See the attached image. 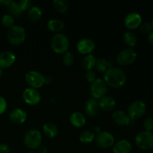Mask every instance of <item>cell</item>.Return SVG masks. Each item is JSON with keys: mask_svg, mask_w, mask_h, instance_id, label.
Wrapping results in <instances>:
<instances>
[{"mask_svg": "<svg viewBox=\"0 0 153 153\" xmlns=\"http://www.w3.org/2000/svg\"><path fill=\"white\" fill-rule=\"evenodd\" d=\"M126 74L122 69L117 67H109L104 73V79L108 86L119 88L123 86L126 82Z\"/></svg>", "mask_w": 153, "mask_h": 153, "instance_id": "1", "label": "cell"}, {"mask_svg": "<svg viewBox=\"0 0 153 153\" xmlns=\"http://www.w3.org/2000/svg\"><path fill=\"white\" fill-rule=\"evenodd\" d=\"M42 134L38 129L31 128L25 133L23 137V143L30 150L38 149L41 146Z\"/></svg>", "mask_w": 153, "mask_h": 153, "instance_id": "2", "label": "cell"}, {"mask_svg": "<svg viewBox=\"0 0 153 153\" xmlns=\"http://www.w3.org/2000/svg\"><path fill=\"white\" fill-rule=\"evenodd\" d=\"M50 46L52 50L56 53L64 54L70 47V40L66 34L61 32L57 33L52 36Z\"/></svg>", "mask_w": 153, "mask_h": 153, "instance_id": "3", "label": "cell"}, {"mask_svg": "<svg viewBox=\"0 0 153 153\" xmlns=\"http://www.w3.org/2000/svg\"><path fill=\"white\" fill-rule=\"evenodd\" d=\"M7 37L10 43L17 46L25 41L26 38V31L22 25H14L7 31Z\"/></svg>", "mask_w": 153, "mask_h": 153, "instance_id": "4", "label": "cell"}, {"mask_svg": "<svg viewBox=\"0 0 153 153\" xmlns=\"http://www.w3.org/2000/svg\"><path fill=\"white\" fill-rule=\"evenodd\" d=\"M25 80L30 88L38 89L46 83V76L37 70H29L25 73Z\"/></svg>", "mask_w": 153, "mask_h": 153, "instance_id": "5", "label": "cell"}, {"mask_svg": "<svg viewBox=\"0 0 153 153\" xmlns=\"http://www.w3.org/2000/svg\"><path fill=\"white\" fill-rule=\"evenodd\" d=\"M135 144L142 150H149L153 148V132L143 131L139 132L134 138Z\"/></svg>", "mask_w": 153, "mask_h": 153, "instance_id": "6", "label": "cell"}, {"mask_svg": "<svg viewBox=\"0 0 153 153\" xmlns=\"http://www.w3.org/2000/svg\"><path fill=\"white\" fill-rule=\"evenodd\" d=\"M146 109L147 107L144 102L142 100H136L128 105L127 114L131 120H134L142 117L146 114Z\"/></svg>", "mask_w": 153, "mask_h": 153, "instance_id": "7", "label": "cell"}, {"mask_svg": "<svg viewBox=\"0 0 153 153\" xmlns=\"http://www.w3.org/2000/svg\"><path fill=\"white\" fill-rule=\"evenodd\" d=\"M108 92V85L102 79L97 78L95 81L90 85V94L92 98L100 100L106 95Z\"/></svg>", "mask_w": 153, "mask_h": 153, "instance_id": "8", "label": "cell"}, {"mask_svg": "<svg viewBox=\"0 0 153 153\" xmlns=\"http://www.w3.org/2000/svg\"><path fill=\"white\" fill-rule=\"evenodd\" d=\"M137 58V52L133 48H125L117 55V62L121 66H128L133 64Z\"/></svg>", "mask_w": 153, "mask_h": 153, "instance_id": "9", "label": "cell"}, {"mask_svg": "<svg viewBox=\"0 0 153 153\" xmlns=\"http://www.w3.org/2000/svg\"><path fill=\"white\" fill-rule=\"evenodd\" d=\"M95 142L97 146L102 149H109L114 144L115 138L114 136L109 131H100L96 135Z\"/></svg>", "mask_w": 153, "mask_h": 153, "instance_id": "10", "label": "cell"}, {"mask_svg": "<svg viewBox=\"0 0 153 153\" xmlns=\"http://www.w3.org/2000/svg\"><path fill=\"white\" fill-rule=\"evenodd\" d=\"M22 96L24 102L30 105H37L41 100V95L38 90L30 88V87L24 90Z\"/></svg>", "mask_w": 153, "mask_h": 153, "instance_id": "11", "label": "cell"}, {"mask_svg": "<svg viewBox=\"0 0 153 153\" xmlns=\"http://www.w3.org/2000/svg\"><path fill=\"white\" fill-rule=\"evenodd\" d=\"M124 25L129 30H134L139 28L143 20L142 16L137 12H130L124 18Z\"/></svg>", "mask_w": 153, "mask_h": 153, "instance_id": "12", "label": "cell"}, {"mask_svg": "<svg viewBox=\"0 0 153 153\" xmlns=\"http://www.w3.org/2000/svg\"><path fill=\"white\" fill-rule=\"evenodd\" d=\"M76 48L79 53L82 55H89L94 51L96 48L95 42L90 38H82L78 41Z\"/></svg>", "mask_w": 153, "mask_h": 153, "instance_id": "13", "label": "cell"}, {"mask_svg": "<svg viewBox=\"0 0 153 153\" xmlns=\"http://www.w3.org/2000/svg\"><path fill=\"white\" fill-rule=\"evenodd\" d=\"M28 115L26 111L20 108H16L9 113V120L13 123L22 124L26 121Z\"/></svg>", "mask_w": 153, "mask_h": 153, "instance_id": "14", "label": "cell"}, {"mask_svg": "<svg viewBox=\"0 0 153 153\" xmlns=\"http://www.w3.org/2000/svg\"><path fill=\"white\" fill-rule=\"evenodd\" d=\"M16 61V55L10 51H3L0 53V68L7 69L11 67Z\"/></svg>", "mask_w": 153, "mask_h": 153, "instance_id": "15", "label": "cell"}, {"mask_svg": "<svg viewBox=\"0 0 153 153\" xmlns=\"http://www.w3.org/2000/svg\"><path fill=\"white\" fill-rule=\"evenodd\" d=\"M112 120L115 124L121 126H128L130 123L131 120L130 119L129 116L127 112L123 110H117L112 114Z\"/></svg>", "mask_w": 153, "mask_h": 153, "instance_id": "16", "label": "cell"}, {"mask_svg": "<svg viewBox=\"0 0 153 153\" xmlns=\"http://www.w3.org/2000/svg\"><path fill=\"white\" fill-rule=\"evenodd\" d=\"M100 108L103 111L109 112L111 111L116 107L117 102L116 100L112 96L105 95L102 97L99 101Z\"/></svg>", "mask_w": 153, "mask_h": 153, "instance_id": "17", "label": "cell"}, {"mask_svg": "<svg viewBox=\"0 0 153 153\" xmlns=\"http://www.w3.org/2000/svg\"><path fill=\"white\" fill-rule=\"evenodd\" d=\"M99 101L94 98H91L86 101L85 104V111L91 117H94L98 114L100 111Z\"/></svg>", "mask_w": 153, "mask_h": 153, "instance_id": "18", "label": "cell"}, {"mask_svg": "<svg viewBox=\"0 0 153 153\" xmlns=\"http://www.w3.org/2000/svg\"><path fill=\"white\" fill-rule=\"evenodd\" d=\"M132 149V145L128 140L121 139L115 142L112 146L113 153H130Z\"/></svg>", "mask_w": 153, "mask_h": 153, "instance_id": "19", "label": "cell"}, {"mask_svg": "<svg viewBox=\"0 0 153 153\" xmlns=\"http://www.w3.org/2000/svg\"><path fill=\"white\" fill-rule=\"evenodd\" d=\"M70 122L74 127L82 128L86 123V118L82 112L74 111L70 114Z\"/></svg>", "mask_w": 153, "mask_h": 153, "instance_id": "20", "label": "cell"}, {"mask_svg": "<svg viewBox=\"0 0 153 153\" xmlns=\"http://www.w3.org/2000/svg\"><path fill=\"white\" fill-rule=\"evenodd\" d=\"M43 132L49 138H55L58 134V128L55 123L51 122L46 123L43 126Z\"/></svg>", "mask_w": 153, "mask_h": 153, "instance_id": "21", "label": "cell"}, {"mask_svg": "<svg viewBox=\"0 0 153 153\" xmlns=\"http://www.w3.org/2000/svg\"><path fill=\"white\" fill-rule=\"evenodd\" d=\"M47 28L49 31L52 32L60 33L64 28V22L59 19H50L47 22Z\"/></svg>", "mask_w": 153, "mask_h": 153, "instance_id": "22", "label": "cell"}, {"mask_svg": "<svg viewBox=\"0 0 153 153\" xmlns=\"http://www.w3.org/2000/svg\"><path fill=\"white\" fill-rule=\"evenodd\" d=\"M114 67L113 61L111 60H106L105 58H101L97 59V62H96V65L94 68L100 73H104L109 67Z\"/></svg>", "mask_w": 153, "mask_h": 153, "instance_id": "23", "label": "cell"}, {"mask_svg": "<svg viewBox=\"0 0 153 153\" xmlns=\"http://www.w3.org/2000/svg\"><path fill=\"white\" fill-rule=\"evenodd\" d=\"M123 40L130 48H133L137 43V37L136 34L131 31H126L123 34Z\"/></svg>", "mask_w": 153, "mask_h": 153, "instance_id": "24", "label": "cell"}, {"mask_svg": "<svg viewBox=\"0 0 153 153\" xmlns=\"http://www.w3.org/2000/svg\"><path fill=\"white\" fill-rule=\"evenodd\" d=\"M96 62H97V58L92 54L85 55L84 58L82 59V65L85 70H92L95 67Z\"/></svg>", "mask_w": 153, "mask_h": 153, "instance_id": "25", "label": "cell"}, {"mask_svg": "<svg viewBox=\"0 0 153 153\" xmlns=\"http://www.w3.org/2000/svg\"><path fill=\"white\" fill-rule=\"evenodd\" d=\"M42 15H43V12L40 7H39L38 6L32 5V7L28 10V17L30 20L34 21H38L39 19H41Z\"/></svg>", "mask_w": 153, "mask_h": 153, "instance_id": "26", "label": "cell"}, {"mask_svg": "<svg viewBox=\"0 0 153 153\" xmlns=\"http://www.w3.org/2000/svg\"><path fill=\"white\" fill-rule=\"evenodd\" d=\"M96 134L93 131L91 130H85V131H82L79 135V140L82 142V143H91L95 140Z\"/></svg>", "mask_w": 153, "mask_h": 153, "instance_id": "27", "label": "cell"}, {"mask_svg": "<svg viewBox=\"0 0 153 153\" xmlns=\"http://www.w3.org/2000/svg\"><path fill=\"white\" fill-rule=\"evenodd\" d=\"M52 4L55 10L60 13H65L70 7V3L67 0H54Z\"/></svg>", "mask_w": 153, "mask_h": 153, "instance_id": "28", "label": "cell"}, {"mask_svg": "<svg viewBox=\"0 0 153 153\" xmlns=\"http://www.w3.org/2000/svg\"><path fill=\"white\" fill-rule=\"evenodd\" d=\"M8 10H9V14H10L11 16H19L22 14V11L21 10L20 7H19V4L18 1H13L8 6Z\"/></svg>", "mask_w": 153, "mask_h": 153, "instance_id": "29", "label": "cell"}, {"mask_svg": "<svg viewBox=\"0 0 153 153\" xmlns=\"http://www.w3.org/2000/svg\"><path fill=\"white\" fill-rule=\"evenodd\" d=\"M14 17L9 13H5L3 15L1 19V22L3 26L8 28H11L13 25H14Z\"/></svg>", "mask_w": 153, "mask_h": 153, "instance_id": "30", "label": "cell"}, {"mask_svg": "<svg viewBox=\"0 0 153 153\" xmlns=\"http://www.w3.org/2000/svg\"><path fill=\"white\" fill-rule=\"evenodd\" d=\"M63 64H64L67 67H70V66L73 65L74 64L75 61V56L71 52H69L67 51V52L64 54L62 58Z\"/></svg>", "mask_w": 153, "mask_h": 153, "instance_id": "31", "label": "cell"}, {"mask_svg": "<svg viewBox=\"0 0 153 153\" xmlns=\"http://www.w3.org/2000/svg\"><path fill=\"white\" fill-rule=\"evenodd\" d=\"M139 28H140V32L145 34H149V33L153 31L152 24H151V22H142V24L140 25Z\"/></svg>", "mask_w": 153, "mask_h": 153, "instance_id": "32", "label": "cell"}, {"mask_svg": "<svg viewBox=\"0 0 153 153\" xmlns=\"http://www.w3.org/2000/svg\"><path fill=\"white\" fill-rule=\"evenodd\" d=\"M143 128L144 131H153V118L152 117H147L144 120L143 123Z\"/></svg>", "mask_w": 153, "mask_h": 153, "instance_id": "33", "label": "cell"}, {"mask_svg": "<svg viewBox=\"0 0 153 153\" xmlns=\"http://www.w3.org/2000/svg\"><path fill=\"white\" fill-rule=\"evenodd\" d=\"M18 2H19V7H20L22 12L28 10L32 7V1L31 0H21Z\"/></svg>", "mask_w": 153, "mask_h": 153, "instance_id": "34", "label": "cell"}, {"mask_svg": "<svg viewBox=\"0 0 153 153\" xmlns=\"http://www.w3.org/2000/svg\"><path fill=\"white\" fill-rule=\"evenodd\" d=\"M85 79L88 82H89L90 83H92L94 81H95L97 79V75H96L95 72L94 70H88L85 73Z\"/></svg>", "mask_w": 153, "mask_h": 153, "instance_id": "35", "label": "cell"}, {"mask_svg": "<svg viewBox=\"0 0 153 153\" xmlns=\"http://www.w3.org/2000/svg\"><path fill=\"white\" fill-rule=\"evenodd\" d=\"M7 103L5 99L3 97L0 96V115L4 114L7 110Z\"/></svg>", "mask_w": 153, "mask_h": 153, "instance_id": "36", "label": "cell"}, {"mask_svg": "<svg viewBox=\"0 0 153 153\" xmlns=\"http://www.w3.org/2000/svg\"><path fill=\"white\" fill-rule=\"evenodd\" d=\"M10 147L5 143H0V153H10Z\"/></svg>", "mask_w": 153, "mask_h": 153, "instance_id": "37", "label": "cell"}, {"mask_svg": "<svg viewBox=\"0 0 153 153\" xmlns=\"http://www.w3.org/2000/svg\"><path fill=\"white\" fill-rule=\"evenodd\" d=\"M147 40H148V43H149L151 46H153V31L148 34Z\"/></svg>", "mask_w": 153, "mask_h": 153, "instance_id": "38", "label": "cell"}, {"mask_svg": "<svg viewBox=\"0 0 153 153\" xmlns=\"http://www.w3.org/2000/svg\"><path fill=\"white\" fill-rule=\"evenodd\" d=\"M13 0H0V4L4 6H8Z\"/></svg>", "mask_w": 153, "mask_h": 153, "instance_id": "39", "label": "cell"}, {"mask_svg": "<svg viewBox=\"0 0 153 153\" xmlns=\"http://www.w3.org/2000/svg\"><path fill=\"white\" fill-rule=\"evenodd\" d=\"M47 152V149L45 146H40L38 149V152L37 153H46Z\"/></svg>", "mask_w": 153, "mask_h": 153, "instance_id": "40", "label": "cell"}, {"mask_svg": "<svg viewBox=\"0 0 153 153\" xmlns=\"http://www.w3.org/2000/svg\"><path fill=\"white\" fill-rule=\"evenodd\" d=\"M100 131H101V128H100L99 126H96L94 128V133H97V134H99Z\"/></svg>", "mask_w": 153, "mask_h": 153, "instance_id": "41", "label": "cell"}, {"mask_svg": "<svg viewBox=\"0 0 153 153\" xmlns=\"http://www.w3.org/2000/svg\"><path fill=\"white\" fill-rule=\"evenodd\" d=\"M2 75H3V70H2V69L0 68V78L2 76Z\"/></svg>", "mask_w": 153, "mask_h": 153, "instance_id": "42", "label": "cell"}, {"mask_svg": "<svg viewBox=\"0 0 153 153\" xmlns=\"http://www.w3.org/2000/svg\"><path fill=\"white\" fill-rule=\"evenodd\" d=\"M26 153H37V152H35V151H34V150H30V151H28V152H26Z\"/></svg>", "mask_w": 153, "mask_h": 153, "instance_id": "43", "label": "cell"}, {"mask_svg": "<svg viewBox=\"0 0 153 153\" xmlns=\"http://www.w3.org/2000/svg\"><path fill=\"white\" fill-rule=\"evenodd\" d=\"M151 24H152V28H153V18L152 19V22H151Z\"/></svg>", "mask_w": 153, "mask_h": 153, "instance_id": "44", "label": "cell"}, {"mask_svg": "<svg viewBox=\"0 0 153 153\" xmlns=\"http://www.w3.org/2000/svg\"><path fill=\"white\" fill-rule=\"evenodd\" d=\"M152 153H153V152H152Z\"/></svg>", "mask_w": 153, "mask_h": 153, "instance_id": "45", "label": "cell"}]
</instances>
